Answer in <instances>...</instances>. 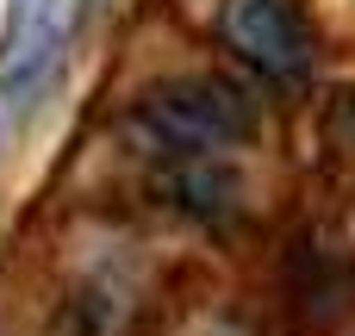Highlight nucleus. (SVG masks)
I'll return each mask as SVG.
<instances>
[{
    "mask_svg": "<svg viewBox=\"0 0 355 336\" xmlns=\"http://www.w3.org/2000/svg\"><path fill=\"white\" fill-rule=\"evenodd\" d=\"M137 131L162 162H212L225 150H243L262 131V106L243 81L231 75H175L144 87L137 100Z\"/></svg>",
    "mask_w": 355,
    "mask_h": 336,
    "instance_id": "nucleus-1",
    "label": "nucleus"
},
{
    "mask_svg": "<svg viewBox=\"0 0 355 336\" xmlns=\"http://www.w3.org/2000/svg\"><path fill=\"white\" fill-rule=\"evenodd\" d=\"M218 31L231 56L268 87H300L312 75V25L293 0H225Z\"/></svg>",
    "mask_w": 355,
    "mask_h": 336,
    "instance_id": "nucleus-2",
    "label": "nucleus"
}]
</instances>
